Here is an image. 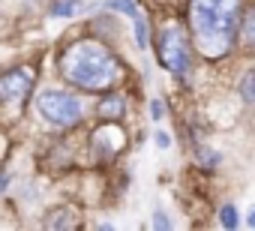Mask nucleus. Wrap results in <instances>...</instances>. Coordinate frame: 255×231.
<instances>
[{
    "label": "nucleus",
    "instance_id": "nucleus-1",
    "mask_svg": "<svg viewBox=\"0 0 255 231\" xmlns=\"http://www.w3.org/2000/svg\"><path fill=\"white\" fill-rule=\"evenodd\" d=\"M240 18V0H192L189 3V30L192 45L204 57H222L234 36Z\"/></svg>",
    "mask_w": 255,
    "mask_h": 231
},
{
    "label": "nucleus",
    "instance_id": "nucleus-2",
    "mask_svg": "<svg viewBox=\"0 0 255 231\" xmlns=\"http://www.w3.org/2000/svg\"><path fill=\"white\" fill-rule=\"evenodd\" d=\"M60 75L81 90L102 93V90H111V84L120 78V66L102 42L81 39L60 54Z\"/></svg>",
    "mask_w": 255,
    "mask_h": 231
},
{
    "label": "nucleus",
    "instance_id": "nucleus-3",
    "mask_svg": "<svg viewBox=\"0 0 255 231\" xmlns=\"http://www.w3.org/2000/svg\"><path fill=\"white\" fill-rule=\"evenodd\" d=\"M156 60L168 72H174L180 78L189 75V66H192V60H189V39H186V33L177 24H171V27H165L159 33V39H156Z\"/></svg>",
    "mask_w": 255,
    "mask_h": 231
},
{
    "label": "nucleus",
    "instance_id": "nucleus-4",
    "mask_svg": "<svg viewBox=\"0 0 255 231\" xmlns=\"http://www.w3.org/2000/svg\"><path fill=\"white\" fill-rule=\"evenodd\" d=\"M36 105H39V114H42L48 123H54V126L69 129V126H75V123L81 120V105H78V99L69 96V93L45 90Z\"/></svg>",
    "mask_w": 255,
    "mask_h": 231
},
{
    "label": "nucleus",
    "instance_id": "nucleus-5",
    "mask_svg": "<svg viewBox=\"0 0 255 231\" xmlns=\"http://www.w3.org/2000/svg\"><path fill=\"white\" fill-rule=\"evenodd\" d=\"M33 87V75L24 69H12L6 75H0V99L6 102H21Z\"/></svg>",
    "mask_w": 255,
    "mask_h": 231
},
{
    "label": "nucleus",
    "instance_id": "nucleus-6",
    "mask_svg": "<svg viewBox=\"0 0 255 231\" xmlns=\"http://www.w3.org/2000/svg\"><path fill=\"white\" fill-rule=\"evenodd\" d=\"M99 117H105V120H120L123 117V99L117 93H108L99 102Z\"/></svg>",
    "mask_w": 255,
    "mask_h": 231
},
{
    "label": "nucleus",
    "instance_id": "nucleus-7",
    "mask_svg": "<svg viewBox=\"0 0 255 231\" xmlns=\"http://www.w3.org/2000/svg\"><path fill=\"white\" fill-rule=\"evenodd\" d=\"M48 228H75V219H72V210L63 207V210H54V216H48L45 222Z\"/></svg>",
    "mask_w": 255,
    "mask_h": 231
},
{
    "label": "nucleus",
    "instance_id": "nucleus-8",
    "mask_svg": "<svg viewBox=\"0 0 255 231\" xmlns=\"http://www.w3.org/2000/svg\"><path fill=\"white\" fill-rule=\"evenodd\" d=\"M240 24H243V33H240V39H243V45L249 48V45L255 42V12H252V9H246Z\"/></svg>",
    "mask_w": 255,
    "mask_h": 231
},
{
    "label": "nucleus",
    "instance_id": "nucleus-9",
    "mask_svg": "<svg viewBox=\"0 0 255 231\" xmlns=\"http://www.w3.org/2000/svg\"><path fill=\"white\" fill-rule=\"evenodd\" d=\"M105 6L108 9H114V12H126V15H138V6L132 3V0H105Z\"/></svg>",
    "mask_w": 255,
    "mask_h": 231
},
{
    "label": "nucleus",
    "instance_id": "nucleus-10",
    "mask_svg": "<svg viewBox=\"0 0 255 231\" xmlns=\"http://www.w3.org/2000/svg\"><path fill=\"white\" fill-rule=\"evenodd\" d=\"M81 9V3L78 0H60V3L54 6V15H63V18H69V15H75Z\"/></svg>",
    "mask_w": 255,
    "mask_h": 231
},
{
    "label": "nucleus",
    "instance_id": "nucleus-11",
    "mask_svg": "<svg viewBox=\"0 0 255 231\" xmlns=\"http://www.w3.org/2000/svg\"><path fill=\"white\" fill-rule=\"evenodd\" d=\"M219 222H222L225 228H237V207H234V204H225V207L219 210Z\"/></svg>",
    "mask_w": 255,
    "mask_h": 231
},
{
    "label": "nucleus",
    "instance_id": "nucleus-12",
    "mask_svg": "<svg viewBox=\"0 0 255 231\" xmlns=\"http://www.w3.org/2000/svg\"><path fill=\"white\" fill-rule=\"evenodd\" d=\"M255 72H246V78H243V84H240V96H243V102H252L255 99Z\"/></svg>",
    "mask_w": 255,
    "mask_h": 231
},
{
    "label": "nucleus",
    "instance_id": "nucleus-13",
    "mask_svg": "<svg viewBox=\"0 0 255 231\" xmlns=\"http://www.w3.org/2000/svg\"><path fill=\"white\" fill-rule=\"evenodd\" d=\"M135 42H138V48H147V27H144L141 15H135Z\"/></svg>",
    "mask_w": 255,
    "mask_h": 231
},
{
    "label": "nucleus",
    "instance_id": "nucleus-14",
    "mask_svg": "<svg viewBox=\"0 0 255 231\" xmlns=\"http://www.w3.org/2000/svg\"><path fill=\"white\" fill-rule=\"evenodd\" d=\"M198 156H201V162H207V168H213V165L219 162V156H216L213 150H204V147H198Z\"/></svg>",
    "mask_w": 255,
    "mask_h": 231
},
{
    "label": "nucleus",
    "instance_id": "nucleus-15",
    "mask_svg": "<svg viewBox=\"0 0 255 231\" xmlns=\"http://www.w3.org/2000/svg\"><path fill=\"white\" fill-rule=\"evenodd\" d=\"M150 114H153V120H162V117H165V105H162L159 99H153V102H150Z\"/></svg>",
    "mask_w": 255,
    "mask_h": 231
},
{
    "label": "nucleus",
    "instance_id": "nucleus-16",
    "mask_svg": "<svg viewBox=\"0 0 255 231\" xmlns=\"http://www.w3.org/2000/svg\"><path fill=\"white\" fill-rule=\"evenodd\" d=\"M153 225H156V228H171V222H168L162 213H156V216H153Z\"/></svg>",
    "mask_w": 255,
    "mask_h": 231
},
{
    "label": "nucleus",
    "instance_id": "nucleus-17",
    "mask_svg": "<svg viewBox=\"0 0 255 231\" xmlns=\"http://www.w3.org/2000/svg\"><path fill=\"white\" fill-rule=\"evenodd\" d=\"M156 144H159V147H168V144H171L168 132H156Z\"/></svg>",
    "mask_w": 255,
    "mask_h": 231
},
{
    "label": "nucleus",
    "instance_id": "nucleus-18",
    "mask_svg": "<svg viewBox=\"0 0 255 231\" xmlns=\"http://www.w3.org/2000/svg\"><path fill=\"white\" fill-rule=\"evenodd\" d=\"M6 183H9V177H6V174H0V192L6 189Z\"/></svg>",
    "mask_w": 255,
    "mask_h": 231
}]
</instances>
